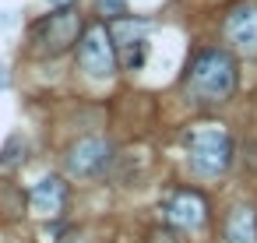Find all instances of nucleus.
I'll list each match as a JSON object with an SVG mask.
<instances>
[{"instance_id": "obj_1", "label": "nucleus", "mask_w": 257, "mask_h": 243, "mask_svg": "<svg viewBox=\"0 0 257 243\" xmlns=\"http://www.w3.org/2000/svg\"><path fill=\"white\" fill-rule=\"evenodd\" d=\"M236 60L229 50H218V46H208V50H197L194 60L187 64V74H183V95L194 102V106H222L232 99L236 92Z\"/></svg>"}, {"instance_id": "obj_2", "label": "nucleus", "mask_w": 257, "mask_h": 243, "mask_svg": "<svg viewBox=\"0 0 257 243\" xmlns=\"http://www.w3.org/2000/svg\"><path fill=\"white\" fill-rule=\"evenodd\" d=\"M183 145H187L190 169H194L197 176H218V173H225L229 162H232V138H229V131H225L222 124H211V120L194 124V127L187 131Z\"/></svg>"}, {"instance_id": "obj_3", "label": "nucleus", "mask_w": 257, "mask_h": 243, "mask_svg": "<svg viewBox=\"0 0 257 243\" xmlns=\"http://www.w3.org/2000/svg\"><path fill=\"white\" fill-rule=\"evenodd\" d=\"M81 36H85V29H81L78 11L64 8V11H53L50 18L32 25V50L43 53V57H60L64 50L81 43Z\"/></svg>"}, {"instance_id": "obj_4", "label": "nucleus", "mask_w": 257, "mask_h": 243, "mask_svg": "<svg viewBox=\"0 0 257 243\" xmlns=\"http://www.w3.org/2000/svg\"><path fill=\"white\" fill-rule=\"evenodd\" d=\"M78 64L88 78H109L120 64L116 43L109 36V25H88L78 43Z\"/></svg>"}, {"instance_id": "obj_5", "label": "nucleus", "mask_w": 257, "mask_h": 243, "mask_svg": "<svg viewBox=\"0 0 257 243\" xmlns=\"http://www.w3.org/2000/svg\"><path fill=\"white\" fill-rule=\"evenodd\" d=\"M113 159V145L106 138H81L67 152V173L71 176H99Z\"/></svg>"}, {"instance_id": "obj_6", "label": "nucleus", "mask_w": 257, "mask_h": 243, "mask_svg": "<svg viewBox=\"0 0 257 243\" xmlns=\"http://www.w3.org/2000/svg\"><path fill=\"white\" fill-rule=\"evenodd\" d=\"M225 39L232 43V50H239L243 57H257V0L236 4L225 15Z\"/></svg>"}, {"instance_id": "obj_7", "label": "nucleus", "mask_w": 257, "mask_h": 243, "mask_svg": "<svg viewBox=\"0 0 257 243\" xmlns=\"http://www.w3.org/2000/svg\"><path fill=\"white\" fill-rule=\"evenodd\" d=\"M162 215L176 229H201L208 222V201L197 190H173L162 201Z\"/></svg>"}, {"instance_id": "obj_8", "label": "nucleus", "mask_w": 257, "mask_h": 243, "mask_svg": "<svg viewBox=\"0 0 257 243\" xmlns=\"http://www.w3.org/2000/svg\"><path fill=\"white\" fill-rule=\"evenodd\" d=\"M109 36H113V43H116V53H120L123 67H127V71H141V67H145V57H148L145 25H141V22L134 25L131 18H123V22H113V25H109Z\"/></svg>"}, {"instance_id": "obj_9", "label": "nucleus", "mask_w": 257, "mask_h": 243, "mask_svg": "<svg viewBox=\"0 0 257 243\" xmlns=\"http://www.w3.org/2000/svg\"><path fill=\"white\" fill-rule=\"evenodd\" d=\"M29 204H32V211H36L39 218H57V215L67 208V183H64L60 176L39 180V183L32 187V194H29Z\"/></svg>"}, {"instance_id": "obj_10", "label": "nucleus", "mask_w": 257, "mask_h": 243, "mask_svg": "<svg viewBox=\"0 0 257 243\" xmlns=\"http://www.w3.org/2000/svg\"><path fill=\"white\" fill-rule=\"evenodd\" d=\"M257 239V211L250 204H239L225 218V243H253Z\"/></svg>"}, {"instance_id": "obj_11", "label": "nucleus", "mask_w": 257, "mask_h": 243, "mask_svg": "<svg viewBox=\"0 0 257 243\" xmlns=\"http://www.w3.org/2000/svg\"><path fill=\"white\" fill-rule=\"evenodd\" d=\"M95 11L113 25V22H123L127 18V0H95Z\"/></svg>"}, {"instance_id": "obj_12", "label": "nucleus", "mask_w": 257, "mask_h": 243, "mask_svg": "<svg viewBox=\"0 0 257 243\" xmlns=\"http://www.w3.org/2000/svg\"><path fill=\"white\" fill-rule=\"evenodd\" d=\"M22 155H25V138H22V134H11V138H8V145H4V155H0V169L15 166Z\"/></svg>"}, {"instance_id": "obj_13", "label": "nucleus", "mask_w": 257, "mask_h": 243, "mask_svg": "<svg viewBox=\"0 0 257 243\" xmlns=\"http://www.w3.org/2000/svg\"><path fill=\"white\" fill-rule=\"evenodd\" d=\"M152 243H180V239H176L173 229H155V232H152Z\"/></svg>"}, {"instance_id": "obj_14", "label": "nucleus", "mask_w": 257, "mask_h": 243, "mask_svg": "<svg viewBox=\"0 0 257 243\" xmlns=\"http://www.w3.org/2000/svg\"><path fill=\"white\" fill-rule=\"evenodd\" d=\"M50 4H53V8H60V11H64V8H71V4H74V0H50Z\"/></svg>"}, {"instance_id": "obj_15", "label": "nucleus", "mask_w": 257, "mask_h": 243, "mask_svg": "<svg viewBox=\"0 0 257 243\" xmlns=\"http://www.w3.org/2000/svg\"><path fill=\"white\" fill-rule=\"evenodd\" d=\"M8 85V74H4V64H0V88H4Z\"/></svg>"}]
</instances>
